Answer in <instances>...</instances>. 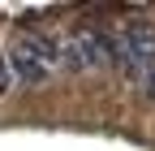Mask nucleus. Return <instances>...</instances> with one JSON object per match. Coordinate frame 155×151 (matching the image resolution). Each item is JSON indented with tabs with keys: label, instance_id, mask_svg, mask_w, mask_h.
I'll list each match as a JSON object with an SVG mask.
<instances>
[{
	"label": "nucleus",
	"instance_id": "f257e3e1",
	"mask_svg": "<svg viewBox=\"0 0 155 151\" xmlns=\"http://www.w3.org/2000/svg\"><path fill=\"white\" fill-rule=\"evenodd\" d=\"M61 39H52V35H17L9 43V73L22 86H39L52 78V69L61 65Z\"/></svg>",
	"mask_w": 155,
	"mask_h": 151
},
{
	"label": "nucleus",
	"instance_id": "f03ea898",
	"mask_svg": "<svg viewBox=\"0 0 155 151\" xmlns=\"http://www.w3.org/2000/svg\"><path fill=\"white\" fill-rule=\"evenodd\" d=\"M116 65V35L112 30H78L73 39L61 48V69H99Z\"/></svg>",
	"mask_w": 155,
	"mask_h": 151
},
{
	"label": "nucleus",
	"instance_id": "7ed1b4c3",
	"mask_svg": "<svg viewBox=\"0 0 155 151\" xmlns=\"http://www.w3.org/2000/svg\"><path fill=\"white\" fill-rule=\"evenodd\" d=\"M116 65L134 82L155 65V26L151 22H125V30H116Z\"/></svg>",
	"mask_w": 155,
	"mask_h": 151
},
{
	"label": "nucleus",
	"instance_id": "20e7f679",
	"mask_svg": "<svg viewBox=\"0 0 155 151\" xmlns=\"http://www.w3.org/2000/svg\"><path fill=\"white\" fill-rule=\"evenodd\" d=\"M138 86H142V95H147V99H155V65H151L142 78H138Z\"/></svg>",
	"mask_w": 155,
	"mask_h": 151
},
{
	"label": "nucleus",
	"instance_id": "39448f33",
	"mask_svg": "<svg viewBox=\"0 0 155 151\" xmlns=\"http://www.w3.org/2000/svg\"><path fill=\"white\" fill-rule=\"evenodd\" d=\"M9 82H13V73H9V61H5V56H0V95H5V91H9Z\"/></svg>",
	"mask_w": 155,
	"mask_h": 151
}]
</instances>
